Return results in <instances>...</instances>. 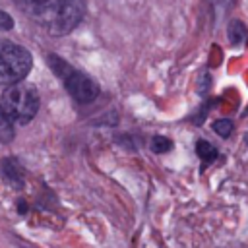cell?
I'll return each instance as SVG.
<instances>
[{
    "label": "cell",
    "mask_w": 248,
    "mask_h": 248,
    "mask_svg": "<svg viewBox=\"0 0 248 248\" xmlns=\"http://www.w3.org/2000/svg\"><path fill=\"white\" fill-rule=\"evenodd\" d=\"M12 27H14L12 16H8L6 12L0 10V31H8V29H12Z\"/></svg>",
    "instance_id": "10"
},
{
    "label": "cell",
    "mask_w": 248,
    "mask_h": 248,
    "mask_svg": "<svg viewBox=\"0 0 248 248\" xmlns=\"http://www.w3.org/2000/svg\"><path fill=\"white\" fill-rule=\"evenodd\" d=\"M196 151H198L200 159L203 161V165L213 163V161L217 159V149H215L209 141H205V140H200V141L196 143Z\"/></svg>",
    "instance_id": "6"
},
{
    "label": "cell",
    "mask_w": 248,
    "mask_h": 248,
    "mask_svg": "<svg viewBox=\"0 0 248 248\" xmlns=\"http://www.w3.org/2000/svg\"><path fill=\"white\" fill-rule=\"evenodd\" d=\"M48 64L52 68V72L62 79L66 91L79 103H91L97 99L99 95V87L97 83L87 78L85 74H81L79 70L72 68L66 60H62L56 54H48Z\"/></svg>",
    "instance_id": "3"
},
{
    "label": "cell",
    "mask_w": 248,
    "mask_h": 248,
    "mask_svg": "<svg viewBox=\"0 0 248 248\" xmlns=\"http://www.w3.org/2000/svg\"><path fill=\"white\" fill-rule=\"evenodd\" d=\"M213 130L221 136V138H229L232 134V122L231 120H217L213 124Z\"/></svg>",
    "instance_id": "9"
},
{
    "label": "cell",
    "mask_w": 248,
    "mask_h": 248,
    "mask_svg": "<svg viewBox=\"0 0 248 248\" xmlns=\"http://www.w3.org/2000/svg\"><path fill=\"white\" fill-rule=\"evenodd\" d=\"M246 35H248V33H246V27H244L242 21H232V23L229 25V39H231L232 45H240V43H244Z\"/></svg>",
    "instance_id": "7"
},
{
    "label": "cell",
    "mask_w": 248,
    "mask_h": 248,
    "mask_svg": "<svg viewBox=\"0 0 248 248\" xmlns=\"http://www.w3.org/2000/svg\"><path fill=\"white\" fill-rule=\"evenodd\" d=\"M170 147H172V143H170V140H167V138L155 136V138L151 140V149H153L155 153H165V151H169Z\"/></svg>",
    "instance_id": "8"
},
{
    "label": "cell",
    "mask_w": 248,
    "mask_h": 248,
    "mask_svg": "<svg viewBox=\"0 0 248 248\" xmlns=\"http://www.w3.org/2000/svg\"><path fill=\"white\" fill-rule=\"evenodd\" d=\"M14 120L0 108V143H8L14 140Z\"/></svg>",
    "instance_id": "5"
},
{
    "label": "cell",
    "mask_w": 248,
    "mask_h": 248,
    "mask_svg": "<svg viewBox=\"0 0 248 248\" xmlns=\"http://www.w3.org/2000/svg\"><path fill=\"white\" fill-rule=\"evenodd\" d=\"M217 2H219V4H225V6H231L234 0H217Z\"/></svg>",
    "instance_id": "11"
},
{
    "label": "cell",
    "mask_w": 248,
    "mask_h": 248,
    "mask_svg": "<svg viewBox=\"0 0 248 248\" xmlns=\"http://www.w3.org/2000/svg\"><path fill=\"white\" fill-rule=\"evenodd\" d=\"M0 108L14 120V124H27L39 110V93L31 83H10L0 97Z\"/></svg>",
    "instance_id": "2"
},
{
    "label": "cell",
    "mask_w": 248,
    "mask_h": 248,
    "mask_svg": "<svg viewBox=\"0 0 248 248\" xmlns=\"http://www.w3.org/2000/svg\"><path fill=\"white\" fill-rule=\"evenodd\" d=\"M29 19L50 35L70 33L83 17L85 0H12Z\"/></svg>",
    "instance_id": "1"
},
{
    "label": "cell",
    "mask_w": 248,
    "mask_h": 248,
    "mask_svg": "<svg viewBox=\"0 0 248 248\" xmlns=\"http://www.w3.org/2000/svg\"><path fill=\"white\" fill-rule=\"evenodd\" d=\"M31 54L21 45L0 39V83L21 81L31 70Z\"/></svg>",
    "instance_id": "4"
}]
</instances>
